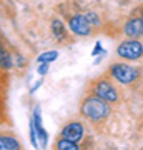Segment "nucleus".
Returning a JSON list of instances; mask_svg holds the SVG:
<instances>
[{"instance_id": "obj_17", "label": "nucleus", "mask_w": 143, "mask_h": 150, "mask_svg": "<svg viewBox=\"0 0 143 150\" xmlns=\"http://www.w3.org/2000/svg\"><path fill=\"white\" fill-rule=\"evenodd\" d=\"M42 82H43V80H38L37 83H35V85L32 87V93H33V92H35V90H37V88H38V87H40V85H42Z\"/></svg>"}, {"instance_id": "obj_12", "label": "nucleus", "mask_w": 143, "mask_h": 150, "mask_svg": "<svg viewBox=\"0 0 143 150\" xmlns=\"http://www.w3.org/2000/svg\"><path fill=\"white\" fill-rule=\"evenodd\" d=\"M57 149L60 150H77L78 149V144L77 142H73V140H68V139H62L57 142Z\"/></svg>"}, {"instance_id": "obj_7", "label": "nucleus", "mask_w": 143, "mask_h": 150, "mask_svg": "<svg viewBox=\"0 0 143 150\" xmlns=\"http://www.w3.org/2000/svg\"><path fill=\"white\" fill-rule=\"evenodd\" d=\"M83 134H85V129L80 122H70L62 130V137L63 139H68V140H73V142L82 140L83 139Z\"/></svg>"}, {"instance_id": "obj_4", "label": "nucleus", "mask_w": 143, "mask_h": 150, "mask_svg": "<svg viewBox=\"0 0 143 150\" xmlns=\"http://www.w3.org/2000/svg\"><path fill=\"white\" fill-rule=\"evenodd\" d=\"M93 90H95V95L101 97L103 100H106V102H117L118 100V92L117 88L111 85L108 80H97L95 87H93Z\"/></svg>"}, {"instance_id": "obj_2", "label": "nucleus", "mask_w": 143, "mask_h": 150, "mask_svg": "<svg viewBox=\"0 0 143 150\" xmlns=\"http://www.w3.org/2000/svg\"><path fill=\"white\" fill-rule=\"evenodd\" d=\"M110 74L117 82L128 85V83H133L140 77V70L127 64H113L110 67Z\"/></svg>"}, {"instance_id": "obj_13", "label": "nucleus", "mask_w": 143, "mask_h": 150, "mask_svg": "<svg viewBox=\"0 0 143 150\" xmlns=\"http://www.w3.org/2000/svg\"><path fill=\"white\" fill-rule=\"evenodd\" d=\"M57 57H58V52H55V50H48V52H43L40 57H38V64H42V62H45V64H48V62H53V60H57Z\"/></svg>"}, {"instance_id": "obj_1", "label": "nucleus", "mask_w": 143, "mask_h": 150, "mask_svg": "<svg viewBox=\"0 0 143 150\" xmlns=\"http://www.w3.org/2000/svg\"><path fill=\"white\" fill-rule=\"evenodd\" d=\"M80 112L83 117H87L92 122H100V120H105L108 115H110V105L106 100H103L101 97L98 95H88L82 102V107H80Z\"/></svg>"}, {"instance_id": "obj_5", "label": "nucleus", "mask_w": 143, "mask_h": 150, "mask_svg": "<svg viewBox=\"0 0 143 150\" xmlns=\"http://www.w3.org/2000/svg\"><path fill=\"white\" fill-rule=\"evenodd\" d=\"M68 27L75 35H82V37H87L92 32V25H90V22L87 20L85 13L83 15H73L68 20Z\"/></svg>"}, {"instance_id": "obj_6", "label": "nucleus", "mask_w": 143, "mask_h": 150, "mask_svg": "<svg viewBox=\"0 0 143 150\" xmlns=\"http://www.w3.org/2000/svg\"><path fill=\"white\" fill-rule=\"evenodd\" d=\"M125 35L130 38H140L143 37V17H133L125 23L123 27Z\"/></svg>"}, {"instance_id": "obj_3", "label": "nucleus", "mask_w": 143, "mask_h": 150, "mask_svg": "<svg viewBox=\"0 0 143 150\" xmlns=\"http://www.w3.org/2000/svg\"><path fill=\"white\" fill-rule=\"evenodd\" d=\"M117 54L125 60H138L143 55V45L138 42V38H130L118 45Z\"/></svg>"}, {"instance_id": "obj_11", "label": "nucleus", "mask_w": 143, "mask_h": 150, "mask_svg": "<svg viewBox=\"0 0 143 150\" xmlns=\"http://www.w3.org/2000/svg\"><path fill=\"white\" fill-rule=\"evenodd\" d=\"M12 57H10V54L7 52L5 48H2L0 47V67L4 70H8V69H12Z\"/></svg>"}, {"instance_id": "obj_10", "label": "nucleus", "mask_w": 143, "mask_h": 150, "mask_svg": "<svg viewBox=\"0 0 143 150\" xmlns=\"http://www.w3.org/2000/svg\"><path fill=\"white\" fill-rule=\"evenodd\" d=\"M52 32H53V35H55L57 40H60V42L65 40V27H63V23H62L60 20H53L52 22Z\"/></svg>"}, {"instance_id": "obj_9", "label": "nucleus", "mask_w": 143, "mask_h": 150, "mask_svg": "<svg viewBox=\"0 0 143 150\" xmlns=\"http://www.w3.org/2000/svg\"><path fill=\"white\" fill-rule=\"evenodd\" d=\"M20 149V144L12 137H0V150H17Z\"/></svg>"}, {"instance_id": "obj_16", "label": "nucleus", "mask_w": 143, "mask_h": 150, "mask_svg": "<svg viewBox=\"0 0 143 150\" xmlns=\"http://www.w3.org/2000/svg\"><path fill=\"white\" fill-rule=\"evenodd\" d=\"M98 54H105V50L101 48V43L97 42V47L93 48V52H92V55H98Z\"/></svg>"}, {"instance_id": "obj_8", "label": "nucleus", "mask_w": 143, "mask_h": 150, "mask_svg": "<svg viewBox=\"0 0 143 150\" xmlns=\"http://www.w3.org/2000/svg\"><path fill=\"white\" fill-rule=\"evenodd\" d=\"M32 120H33V123H35L37 137L40 139V144H42V147H45V145H47V132H45V129H43V125H42V115H40V110H38V108L33 110Z\"/></svg>"}, {"instance_id": "obj_14", "label": "nucleus", "mask_w": 143, "mask_h": 150, "mask_svg": "<svg viewBox=\"0 0 143 150\" xmlns=\"http://www.w3.org/2000/svg\"><path fill=\"white\" fill-rule=\"evenodd\" d=\"M85 17H87V20L90 22L92 27L100 23V18H98V15H97V13H93V12H88V13H85Z\"/></svg>"}, {"instance_id": "obj_15", "label": "nucleus", "mask_w": 143, "mask_h": 150, "mask_svg": "<svg viewBox=\"0 0 143 150\" xmlns=\"http://www.w3.org/2000/svg\"><path fill=\"white\" fill-rule=\"evenodd\" d=\"M37 72L40 75H45L48 72V64H45V62H42V64L38 65V69H37Z\"/></svg>"}]
</instances>
